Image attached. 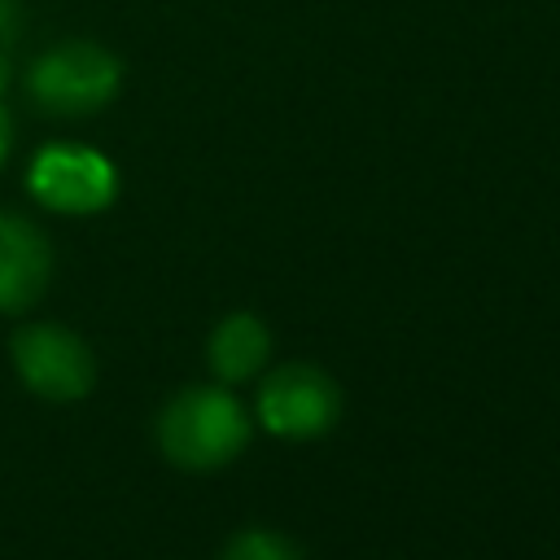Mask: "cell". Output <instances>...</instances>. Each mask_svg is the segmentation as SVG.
Segmentation results:
<instances>
[{
	"mask_svg": "<svg viewBox=\"0 0 560 560\" xmlns=\"http://www.w3.org/2000/svg\"><path fill=\"white\" fill-rule=\"evenodd\" d=\"M258 416L280 438H315L337 420V385L311 363H289L262 381Z\"/></svg>",
	"mask_w": 560,
	"mask_h": 560,
	"instance_id": "cell-5",
	"label": "cell"
},
{
	"mask_svg": "<svg viewBox=\"0 0 560 560\" xmlns=\"http://www.w3.org/2000/svg\"><path fill=\"white\" fill-rule=\"evenodd\" d=\"M13 368L22 372V381L39 394V398H52V402H70V398H83L92 389V354L88 346L57 328V324H31L13 337Z\"/></svg>",
	"mask_w": 560,
	"mask_h": 560,
	"instance_id": "cell-4",
	"label": "cell"
},
{
	"mask_svg": "<svg viewBox=\"0 0 560 560\" xmlns=\"http://www.w3.org/2000/svg\"><path fill=\"white\" fill-rule=\"evenodd\" d=\"M267 346H271V337H267V328L254 315H245V311L241 315H228L214 328V337H210V368L228 385L232 381H245V376H254L262 368Z\"/></svg>",
	"mask_w": 560,
	"mask_h": 560,
	"instance_id": "cell-7",
	"label": "cell"
},
{
	"mask_svg": "<svg viewBox=\"0 0 560 560\" xmlns=\"http://www.w3.org/2000/svg\"><path fill=\"white\" fill-rule=\"evenodd\" d=\"M249 438V420L228 389L192 385L175 394L158 420V442L179 468H219L236 459Z\"/></svg>",
	"mask_w": 560,
	"mask_h": 560,
	"instance_id": "cell-1",
	"label": "cell"
},
{
	"mask_svg": "<svg viewBox=\"0 0 560 560\" xmlns=\"http://www.w3.org/2000/svg\"><path fill=\"white\" fill-rule=\"evenodd\" d=\"M4 149H9V122H4V109H0V162H4Z\"/></svg>",
	"mask_w": 560,
	"mask_h": 560,
	"instance_id": "cell-10",
	"label": "cell"
},
{
	"mask_svg": "<svg viewBox=\"0 0 560 560\" xmlns=\"http://www.w3.org/2000/svg\"><path fill=\"white\" fill-rule=\"evenodd\" d=\"M223 560H298L293 547L276 534H262V529H249L241 538H232V547L223 551Z\"/></svg>",
	"mask_w": 560,
	"mask_h": 560,
	"instance_id": "cell-8",
	"label": "cell"
},
{
	"mask_svg": "<svg viewBox=\"0 0 560 560\" xmlns=\"http://www.w3.org/2000/svg\"><path fill=\"white\" fill-rule=\"evenodd\" d=\"M48 241L35 223L18 214H0V311L31 306L48 284Z\"/></svg>",
	"mask_w": 560,
	"mask_h": 560,
	"instance_id": "cell-6",
	"label": "cell"
},
{
	"mask_svg": "<svg viewBox=\"0 0 560 560\" xmlns=\"http://www.w3.org/2000/svg\"><path fill=\"white\" fill-rule=\"evenodd\" d=\"M26 184L48 210L61 214H92L114 201V166L96 149H79V144L39 149Z\"/></svg>",
	"mask_w": 560,
	"mask_h": 560,
	"instance_id": "cell-3",
	"label": "cell"
},
{
	"mask_svg": "<svg viewBox=\"0 0 560 560\" xmlns=\"http://www.w3.org/2000/svg\"><path fill=\"white\" fill-rule=\"evenodd\" d=\"M118 83H122L118 57L101 44H88V39H70V44L48 48L26 74L31 101L48 114H61V118L96 114L118 92Z\"/></svg>",
	"mask_w": 560,
	"mask_h": 560,
	"instance_id": "cell-2",
	"label": "cell"
},
{
	"mask_svg": "<svg viewBox=\"0 0 560 560\" xmlns=\"http://www.w3.org/2000/svg\"><path fill=\"white\" fill-rule=\"evenodd\" d=\"M18 31H22V26H18V4H13V0H0V74H4V57H9Z\"/></svg>",
	"mask_w": 560,
	"mask_h": 560,
	"instance_id": "cell-9",
	"label": "cell"
}]
</instances>
